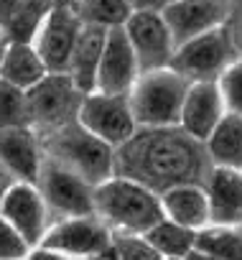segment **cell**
<instances>
[{
    "mask_svg": "<svg viewBox=\"0 0 242 260\" xmlns=\"http://www.w3.org/2000/svg\"><path fill=\"white\" fill-rule=\"evenodd\" d=\"M6 46H8V39H6L3 28H0V61H3V51H6Z\"/></svg>",
    "mask_w": 242,
    "mask_h": 260,
    "instance_id": "cell-38",
    "label": "cell"
},
{
    "mask_svg": "<svg viewBox=\"0 0 242 260\" xmlns=\"http://www.w3.org/2000/svg\"><path fill=\"white\" fill-rule=\"evenodd\" d=\"M146 237L163 257H186L196 247V230H189L168 217L156 222L146 232Z\"/></svg>",
    "mask_w": 242,
    "mask_h": 260,
    "instance_id": "cell-23",
    "label": "cell"
},
{
    "mask_svg": "<svg viewBox=\"0 0 242 260\" xmlns=\"http://www.w3.org/2000/svg\"><path fill=\"white\" fill-rule=\"evenodd\" d=\"M36 189L41 191L46 202L51 224L59 219H69V217L94 214V186L46 156L39 169Z\"/></svg>",
    "mask_w": 242,
    "mask_h": 260,
    "instance_id": "cell-7",
    "label": "cell"
},
{
    "mask_svg": "<svg viewBox=\"0 0 242 260\" xmlns=\"http://www.w3.org/2000/svg\"><path fill=\"white\" fill-rule=\"evenodd\" d=\"M212 166L242 171V117L227 112L204 141Z\"/></svg>",
    "mask_w": 242,
    "mask_h": 260,
    "instance_id": "cell-21",
    "label": "cell"
},
{
    "mask_svg": "<svg viewBox=\"0 0 242 260\" xmlns=\"http://www.w3.org/2000/svg\"><path fill=\"white\" fill-rule=\"evenodd\" d=\"M31 255V245L26 237L6 219L0 217V260H26Z\"/></svg>",
    "mask_w": 242,
    "mask_h": 260,
    "instance_id": "cell-29",
    "label": "cell"
},
{
    "mask_svg": "<svg viewBox=\"0 0 242 260\" xmlns=\"http://www.w3.org/2000/svg\"><path fill=\"white\" fill-rule=\"evenodd\" d=\"M26 260H28V257H26Z\"/></svg>",
    "mask_w": 242,
    "mask_h": 260,
    "instance_id": "cell-40",
    "label": "cell"
},
{
    "mask_svg": "<svg viewBox=\"0 0 242 260\" xmlns=\"http://www.w3.org/2000/svg\"><path fill=\"white\" fill-rule=\"evenodd\" d=\"M163 214L189 230H201L209 224V199L201 184H184L161 194Z\"/></svg>",
    "mask_w": 242,
    "mask_h": 260,
    "instance_id": "cell-19",
    "label": "cell"
},
{
    "mask_svg": "<svg viewBox=\"0 0 242 260\" xmlns=\"http://www.w3.org/2000/svg\"><path fill=\"white\" fill-rule=\"evenodd\" d=\"M82 21L72 8H54L44 23V28L39 31L33 46L39 51V56L44 59L49 72H64L69 69V59L72 51L77 46L79 31H82Z\"/></svg>",
    "mask_w": 242,
    "mask_h": 260,
    "instance_id": "cell-13",
    "label": "cell"
},
{
    "mask_svg": "<svg viewBox=\"0 0 242 260\" xmlns=\"http://www.w3.org/2000/svg\"><path fill=\"white\" fill-rule=\"evenodd\" d=\"M227 115L224 97L219 92L217 82H194L189 84V92L184 97L179 125L199 141H206V136L219 125V120Z\"/></svg>",
    "mask_w": 242,
    "mask_h": 260,
    "instance_id": "cell-16",
    "label": "cell"
},
{
    "mask_svg": "<svg viewBox=\"0 0 242 260\" xmlns=\"http://www.w3.org/2000/svg\"><path fill=\"white\" fill-rule=\"evenodd\" d=\"M204 191L209 199V224L242 227V171L214 166Z\"/></svg>",
    "mask_w": 242,
    "mask_h": 260,
    "instance_id": "cell-17",
    "label": "cell"
},
{
    "mask_svg": "<svg viewBox=\"0 0 242 260\" xmlns=\"http://www.w3.org/2000/svg\"><path fill=\"white\" fill-rule=\"evenodd\" d=\"M239 56L227 26H219L214 31H206L201 36H194L176 46V54L171 59V67L194 82H219V77L227 72V67Z\"/></svg>",
    "mask_w": 242,
    "mask_h": 260,
    "instance_id": "cell-6",
    "label": "cell"
},
{
    "mask_svg": "<svg viewBox=\"0 0 242 260\" xmlns=\"http://www.w3.org/2000/svg\"><path fill=\"white\" fill-rule=\"evenodd\" d=\"M44 156L97 186L115 176V148L87 130L79 120L41 136Z\"/></svg>",
    "mask_w": 242,
    "mask_h": 260,
    "instance_id": "cell-3",
    "label": "cell"
},
{
    "mask_svg": "<svg viewBox=\"0 0 242 260\" xmlns=\"http://www.w3.org/2000/svg\"><path fill=\"white\" fill-rule=\"evenodd\" d=\"M49 74L44 59L39 56L33 44H13L8 41L0 61V79H6L21 89H31Z\"/></svg>",
    "mask_w": 242,
    "mask_h": 260,
    "instance_id": "cell-20",
    "label": "cell"
},
{
    "mask_svg": "<svg viewBox=\"0 0 242 260\" xmlns=\"http://www.w3.org/2000/svg\"><path fill=\"white\" fill-rule=\"evenodd\" d=\"M51 11H54L51 0H23L0 28L13 44H33Z\"/></svg>",
    "mask_w": 242,
    "mask_h": 260,
    "instance_id": "cell-22",
    "label": "cell"
},
{
    "mask_svg": "<svg viewBox=\"0 0 242 260\" xmlns=\"http://www.w3.org/2000/svg\"><path fill=\"white\" fill-rule=\"evenodd\" d=\"M23 125H31L26 89L0 79V130L3 127H23Z\"/></svg>",
    "mask_w": 242,
    "mask_h": 260,
    "instance_id": "cell-26",
    "label": "cell"
},
{
    "mask_svg": "<svg viewBox=\"0 0 242 260\" xmlns=\"http://www.w3.org/2000/svg\"><path fill=\"white\" fill-rule=\"evenodd\" d=\"M21 3H23V0H0V26H3V23L13 16V11H16Z\"/></svg>",
    "mask_w": 242,
    "mask_h": 260,
    "instance_id": "cell-33",
    "label": "cell"
},
{
    "mask_svg": "<svg viewBox=\"0 0 242 260\" xmlns=\"http://www.w3.org/2000/svg\"><path fill=\"white\" fill-rule=\"evenodd\" d=\"M222 260H242V227L206 224L196 232V247Z\"/></svg>",
    "mask_w": 242,
    "mask_h": 260,
    "instance_id": "cell-25",
    "label": "cell"
},
{
    "mask_svg": "<svg viewBox=\"0 0 242 260\" xmlns=\"http://www.w3.org/2000/svg\"><path fill=\"white\" fill-rule=\"evenodd\" d=\"M186 257H189V260H222V257H214V255H209V252H201V250H191Z\"/></svg>",
    "mask_w": 242,
    "mask_h": 260,
    "instance_id": "cell-36",
    "label": "cell"
},
{
    "mask_svg": "<svg viewBox=\"0 0 242 260\" xmlns=\"http://www.w3.org/2000/svg\"><path fill=\"white\" fill-rule=\"evenodd\" d=\"M94 214L112 235H146L166 217L158 194L123 176H110L94 186Z\"/></svg>",
    "mask_w": 242,
    "mask_h": 260,
    "instance_id": "cell-2",
    "label": "cell"
},
{
    "mask_svg": "<svg viewBox=\"0 0 242 260\" xmlns=\"http://www.w3.org/2000/svg\"><path fill=\"white\" fill-rule=\"evenodd\" d=\"M79 122L87 130H92L97 138L110 143L112 148L123 146L138 130L130 94H110V92H97V89L84 94Z\"/></svg>",
    "mask_w": 242,
    "mask_h": 260,
    "instance_id": "cell-8",
    "label": "cell"
},
{
    "mask_svg": "<svg viewBox=\"0 0 242 260\" xmlns=\"http://www.w3.org/2000/svg\"><path fill=\"white\" fill-rule=\"evenodd\" d=\"M107 34L110 31L99 28V26H82V31H79V39H77V46L72 51L66 74L74 79V84L82 92H94L97 69H99V61H102Z\"/></svg>",
    "mask_w": 242,
    "mask_h": 260,
    "instance_id": "cell-18",
    "label": "cell"
},
{
    "mask_svg": "<svg viewBox=\"0 0 242 260\" xmlns=\"http://www.w3.org/2000/svg\"><path fill=\"white\" fill-rule=\"evenodd\" d=\"M227 31L242 56V0H229V16H227Z\"/></svg>",
    "mask_w": 242,
    "mask_h": 260,
    "instance_id": "cell-30",
    "label": "cell"
},
{
    "mask_svg": "<svg viewBox=\"0 0 242 260\" xmlns=\"http://www.w3.org/2000/svg\"><path fill=\"white\" fill-rule=\"evenodd\" d=\"M219 92L224 97V107L227 112H234L242 117V56H237L227 72L219 77Z\"/></svg>",
    "mask_w": 242,
    "mask_h": 260,
    "instance_id": "cell-28",
    "label": "cell"
},
{
    "mask_svg": "<svg viewBox=\"0 0 242 260\" xmlns=\"http://www.w3.org/2000/svg\"><path fill=\"white\" fill-rule=\"evenodd\" d=\"M110 245H112L110 227L97 214H87V217H69V219L54 222L39 247L56 250L69 257L84 260V257H92L107 250Z\"/></svg>",
    "mask_w": 242,
    "mask_h": 260,
    "instance_id": "cell-10",
    "label": "cell"
},
{
    "mask_svg": "<svg viewBox=\"0 0 242 260\" xmlns=\"http://www.w3.org/2000/svg\"><path fill=\"white\" fill-rule=\"evenodd\" d=\"M84 94L87 92H82L69 74L49 72L39 84L26 89L31 127L39 136H44V133H51L56 127H64L79 120Z\"/></svg>",
    "mask_w": 242,
    "mask_h": 260,
    "instance_id": "cell-5",
    "label": "cell"
},
{
    "mask_svg": "<svg viewBox=\"0 0 242 260\" xmlns=\"http://www.w3.org/2000/svg\"><path fill=\"white\" fill-rule=\"evenodd\" d=\"M141 77L138 59L128 44V36L120 28H112L107 34V44L102 51V61L97 69V92H110V94H130L133 84Z\"/></svg>",
    "mask_w": 242,
    "mask_h": 260,
    "instance_id": "cell-14",
    "label": "cell"
},
{
    "mask_svg": "<svg viewBox=\"0 0 242 260\" xmlns=\"http://www.w3.org/2000/svg\"><path fill=\"white\" fill-rule=\"evenodd\" d=\"M123 31H125L128 44L138 59L141 72L171 67V59L176 54V39H174L161 11L130 13Z\"/></svg>",
    "mask_w": 242,
    "mask_h": 260,
    "instance_id": "cell-9",
    "label": "cell"
},
{
    "mask_svg": "<svg viewBox=\"0 0 242 260\" xmlns=\"http://www.w3.org/2000/svg\"><path fill=\"white\" fill-rule=\"evenodd\" d=\"M0 217H6L26 237L31 247H39L44 235L51 227V217L41 191L36 189V184H26V181H16L8 189L3 207H0Z\"/></svg>",
    "mask_w": 242,
    "mask_h": 260,
    "instance_id": "cell-11",
    "label": "cell"
},
{
    "mask_svg": "<svg viewBox=\"0 0 242 260\" xmlns=\"http://www.w3.org/2000/svg\"><path fill=\"white\" fill-rule=\"evenodd\" d=\"M212 169L204 141L181 125H141L115 148V176L138 181L158 197L184 184L204 186Z\"/></svg>",
    "mask_w": 242,
    "mask_h": 260,
    "instance_id": "cell-1",
    "label": "cell"
},
{
    "mask_svg": "<svg viewBox=\"0 0 242 260\" xmlns=\"http://www.w3.org/2000/svg\"><path fill=\"white\" fill-rule=\"evenodd\" d=\"M51 3H54V8H74L77 0H51Z\"/></svg>",
    "mask_w": 242,
    "mask_h": 260,
    "instance_id": "cell-37",
    "label": "cell"
},
{
    "mask_svg": "<svg viewBox=\"0 0 242 260\" xmlns=\"http://www.w3.org/2000/svg\"><path fill=\"white\" fill-rule=\"evenodd\" d=\"M28 260H77V257H69V255H64V252H56V250L36 247V250L28 255Z\"/></svg>",
    "mask_w": 242,
    "mask_h": 260,
    "instance_id": "cell-32",
    "label": "cell"
},
{
    "mask_svg": "<svg viewBox=\"0 0 242 260\" xmlns=\"http://www.w3.org/2000/svg\"><path fill=\"white\" fill-rule=\"evenodd\" d=\"M171 0H128V6L133 13H141V11H163Z\"/></svg>",
    "mask_w": 242,
    "mask_h": 260,
    "instance_id": "cell-31",
    "label": "cell"
},
{
    "mask_svg": "<svg viewBox=\"0 0 242 260\" xmlns=\"http://www.w3.org/2000/svg\"><path fill=\"white\" fill-rule=\"evenodd\" d=\"M161 13L179 46L194 36L224 26L229 16V0H171Z\"/></svg>",
    "mask_w": 242,
    "mask_h": 260,
    "instance_id": "cell-12",
    "label": "cell"
},
{
    "mask_svg": "<svg viewBox=\"0 0 242 260\" xmlns=\"http://www.w3.org/2000/svg\"><path fill=\"white\" fill-rule=\"evenodd\" d=\"M84 260H117V255H115V250H112V245H110L107 250H102V252H97V255H92V257H84Z\"/></svg>",
    "mask_w": 242,
    "mask_h": 260,
    "instance_id": "cell-35",
    "label": "cell"
},
{
    "mask_svg": "<svg viewBox=\"0 0 242 260\" xmlns=\"http://www.w3.org/2000/svg\"><path fill=\"white\" fill-rule=\"evenodd\" d=\"M163 260H189V257H163Z\"/></svg>",
    "mask_w": 242,
    "mask_h": 260,
    "instance_id": "cell-39",
    "label": "cell"
},
{
    "mask_svg": "<svg viewBox=\"0 0 242 260\" xmlns=\"http://www.w3.org/2000/svg\"><path fill=\"white\" fill-rule=\"evenodd\" d=\"M16 184V179L3 169V166H0V207H3V199H6V194H8V189Z\"/></svg>",
    "mask_w": 242,
    "mask_h": 260,
    "instance_id": "cell-34",
    "label": "cell"
},
{
    "mask_svg": "<svg viewBox=\"0 0 242 260\" xmlns=\"http://www.w3.org/2000/svg\"><path fill=\"white\" fill-rule=\"evenodd\" d=\"M112 250L117 260H163V255L148 242L146 235H112Z\"/></svg>",
    "mask_w": 242,
    "mask_h": 260,
    "instance_id": "cell-27",
    "label": "cell"
},
{
    "mask_svg": "<svg viewBox=\"0 0 242 260\" xmlns=\"http://www.w3.org/2000/svg\"><path fill=\"white\" fill-rule=\"evenodd\" d=\"M189 79H184L174 67L141 72L130 89V105L141 125H179L184 97L189 92Z\"/></svg>",
    "mask_w": 242,
    "mask_h": 260,
    "instance_id": "cell-4",
    "label": "cell"
},
{
    "mask_svg": "<svg viewBox=\"0 0 242 260\" xmlns=\"http://www.w3.org/2000/svg\"><path fill=\"white\" fill-rule=\"evenodd\" d=\"M41 161H44L41 136L31 125L0 130V166L16 181L36 184Z\"/></svg>",
    "mask_w": 242,
    "mask_h": 260,
    "instance_id": "cell-15",
    "label": "cell"
},
{
    "mask_svg": "<svg viewBox=\"0 0 242 260\" xmlns=\"http://www.w3.org/2000/svg\"><path fill=\"white\" fill-rule=\"evenodd\" d=\"M84 26H99V28H120L130 18L128 0H77L72 8Z\"/></svg>",
    "mask_w": 242,
    "mask_h": 260,
    "instance_id": "cell-24",
    "label": "cell"
}]
</instances>
